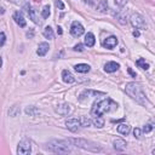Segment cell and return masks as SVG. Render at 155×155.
I'll use <instances>...</instances> for the list:
<instances>
[{
	"label": "cell",
	"instance_id": "36",
	"mask_svg": "<svg viewBox=\"0 0 155 155\" xmlns=\"http://www.w3.org/2000/svg\"><path fill=\"white\" fill-rule=\"evenodd\" d=\"M8 1H12V2H15V4H21V2H23V0H8Z\"/></svg>",
	"mask_w": 155,
	"mask_h": 155
},
{
	"label": "cell",
	"instance_id": "24",
	"mask_svg": "<svg viewBox=\"0 0 155 155\" xmlns=\"http://www.w3.org/2000/svg\"><path fill=\"white\" fill-rule=\"evenodd\" d=\"M93 124L97 126V127H103L104 126V120L102 116H96L93 119Z\"/></svg>",
	"mask_w": 155,
	"mask_h": 155
},
{
	"label": "cell",
	"instance_id": "27",
	"mask_svg": "<svg viewBox=\"0 0 155 155\" xmlns=\"http://www.w3.org/2000/svg\"><path fill=\"white\" fill-rule=\"evenodd\" d=\"M8 114H10L11 116H17V115L19 114V109H18V107H17V105H13V107L11 108V110H8Z\"/></svg>",
	"mask_w": 155,
	"mask_h": 155
},
{
	"label": "cell",
	"instance_id": "4",
	"mask_svg": "<svg viewBox=\"0 0 155 155\" xmlns=\"http://www.w3.org/2000/svg\"><path fill=\"white\" fill-rule=\"evenodd\" d=\"M69 142L68 140H57V139H53V140H50L47 147L50 150H52L53 153H58V154H68L70 153V148L68 147Z\"/></svg>",
	"mask_w": 155,
	"mask_h": 155
},
{
	"label": "cell",
	"instance_id": "33",
	"mask_svg": "<svg viewBox=\"0 0 155 155\" xmlns=\"http://www.w3.org/2000/svg\"><path fill=\"white\" fill-rule=\"evenodd\" d=\"M0 36H1V42H0V45H1V46H4V44H5V40H6V36H5V33H4V31H1V34H0Z\"/></svg>",
	"mask_w": 155,
	"mask_h": 155
},
{
	"label": "cell",
	"instance_id": "8",
	"mask_svg": "<svg viewBox=\"0 0 155 155\" xmlns=\"http://www.w3.org/2000/svg\"><path fill=\"white\" fill-rule=\"evenodd\" d=\"M102 45H103V47H105V48H108V50H113V48L117 45V38L114 36V35L108 36L107 39L103 40Z\"/></svg>",
	"mask_w": 155,
	"mask_h": 155
},
{
	"label": "cell",
	"instance_id": "29",
	"mask_svg": "<svg viewBox=\"0 0 155 155\" xmlns=\"http://www.w3.org/2000/svg\"><path fill=\"white\" fill-rule=\"evenodd\" d=\"M153 127H154L153 125L148 124V125H145V126L143 127V132H144V133H149V132H150V131L153 130Z\"/></svg>",
	"mask_w": 155,
	"mask_h": 155
},
{
	"label": "cell",
	"instance_id": "20",
	"mask_svg": "<svg viewBox=\"0 0 155 155\" xmlns=\"http://www.w3.org/2000/svg\"><path fill=\"white\" fill-rule=\"evenodd\" d=\"M130 131H131V126L127 125V124H121V125L117 126V132L121 133V134L127 136V134L130 133Z\"/></svg>",
	"mask_w": 155,
	"mask_h": 155
},
{
	"label": "cell",
	"instance_id": "3",
	"mask_svg": "<svg viewBox=\"0 0 155 155\" xmlns=\"http://www.w3.org/2000/svg\"><path fill=\"white\" fill-rule=\"evenodd\" d=\"M68 142L71 143L73 145L78 147V148H81V149H85V150H90V151H99L102 149L98 144L92 143V142L86 140V139H81V138H69Z\"/></svg>",
	"mask_w": 155,
	"mask_h": 155
},
{
	"label": "cell",
	"instance_id": "17",
	"mask_svg": "<svg viewBox=\"0 0 155 155\" xmlns=\"http://www.w3.org/2000/svg\"><path fill=\"white\" fill-rule=\"evenodd\" d=\"M119 63H116V62H108V63H105V65H104V70L107 71V73H114V71H116L117 69H119Z\"/></svg>",
	"mask_w": 155,
	"mask_h": 155
},
{
	"label": "cell",
	"instance_id": "15",
	"mask_svg": "<svg viewBox=\"0 0 155 155\" xmlns=\"http://www.w3.org/2000/svg\"><path fill=\"white\" fill-rule=\"evenodd\" d=\"M13 19H15V22H16L19 27H22V28L25 27V19H24L23 15H22L19 11H17V12L13 13Z\"/></svg>",
	"mask_w": 155,
	"mask_h": 155
},
{
	"label": "cell",
	"instance_id": "18",
	"mask_svg": "<svg viewBox=\"0 0 155 155\" xmlns=\"http://www.w3.org/2000/svg\"><path fill=\"white\" fill-rule=\"evenodd\" d=\"M94 42H96L94 35H93L92 33H87V34L85 35V45H86L87 47H92V46L94 45Z\"/></svg>",
	"mask_w": 155,
	"mask_h": 155
},
{
	"label": "cell",
	"instance_id": "19",
	"mask_svg": "<svg viewBox=\"0 0 155 155\" xmlns=\"http://www.w3.org/2000/svg\"><path fill=\"white\" fill-rule=\"evenodd\" d=\"M74 69H75L78 73H87V71H90L91 67H90L88 64H85V63H80V64H76V65L74 67Z\"/></svg>",
	"mask_w": 155,
	"mask_h": 155
},
{
	"label": "cell",
	"instance_id": "35",
	"mask_svg": "<svg viewBox=\"0 0 155 155\" xmlns=\"http://www.w3.org/2000/svg\"><path fill=\"white\" fill-rule=\"evenodd\" d=\"M57 33H58V35H62L63 34V30H62L61 27H57Z\"/></svg>",
	"mask_w": 155,
	"mask_h": 155
},
{
	"label": "cell",
	"instance_id": "9",
	"mask_svg": "<svg viewBox=\"0 0 155 155\" xmlns=\"http://www.w3.org/2000/svg\"><path fill=\"white\" fill-rule=\"evenodd\" d=\"M99 94H103V92H99V91H92V90H85L80 93L79 96V101L80 102H84L86 99H88L90 97L92 96H99Z\"/></svg>",
	"mask_w": 155,
	"mask_h": 155
},
{
	"label": "cell",
	"instance_id": "14",
	"mask_svg": "<svg viewBox=\"0 0 155 155\" xmlns=\"http://www.w3.org/2000/svg\"><path fill=\"white\" fill-rule=\"evenodd\" d=\"M24 8L27 10V13H28V16H29V18L34 22V23H38V24H40L41 22H39L38 21V17H36V12H35V10L34 8H31L29 5H25L24 6Z\"/></svg>",
	"mask_w": 155,
	"mask_h": 155
},
{
	"label": "cell",
	"instance_id": "28",
	"mask_svg": "<svg viewBox=\"0 0 155 155\" xmlns=\"http://www.w3.org/2000/svg\"><path fill=\"white\" fill-rule=\"evenodd\" d=\"M25 113L29 114V115H34V113H38V110H36L34 107H28V108L25 109Z\"/></svg>",
	"mask_w": 155,
	"mask_h": 155
},
{
	"label": "cell",
	"instance_id": "1",
	"mask_svg": "<svg viewBox=\"0 0 155 155\" xmlns=\"http://www.w3.org/2000/svg\"><path fill=\"white\" fill-rule=\"evenodd\" d=\"M116 108H117V104L115 102H113L110 98H107V99L98 101V102H94L93 103V105L91 108V115L93 117L102 116L104 113L111 111L113 109H116Z\"/></svg>",
	"mask_w": 155,
	"mask_h": 155
},
{
	"label": "cell",
	"instance_id": "30",
	"mask_svg": "<svg viewBox=\"0 0 155 155\" xmlns=\"http://www.w3.org/2000/svg\"><path fill=\"white\" fill-rule=\"evenodd\" d=\"M54 5H56V7L59 8V10H63V8H64V4H63L61 0H54Z\"/></svg>",
	"mask_w": 155,
	"mask_h": 155
},
{
	"label": "cell",
	"instance_id": "31",
	"mask_svg": "<svg viewBox=\"0 0 155 155\" xmlns=\"http://www.w3.org/2000/svg\"><path fill=\"white\" fill-rule=\"evenodd\" d=\"M74 51H79V52L84 51V45H82V44H78V45H75V46H74Z\"/></svg>",
	"mask_w": 155,
	"mask_h": 155
},
{
	"label": "cell",
	"instance_id": "5",
	"mask_svg": "<svg viewBox=\"0 0 155 155\" xmlns=\"http://www.w3.org/2000/svg\"><path fill=\"white\" fill-rule=\"evenodd\" d=\"M131 24L136 28V29H147V23H145V21H144V18H143V16L142 15H139V13H133L132 16H131Z\"/></svg>",
	"mask_w": 155,
	"mask_h": 155
},
{
	"label": "cell",
	"instance_id": "39",
	"mask_svg": "<svg viewBox=\"0 0 155 155\" xmlns=\"http://www.w3.org/2000/svg\"><path fill=\"white\" fill-rule=\"evenodd\" d=\"M151 154H154V155H155V148H154V149L151 150Z\"/></svg>",
	"mask_w": 155,
	"mask_h": 155
},
{
	"label": "cell",
	"instance_id": "26",
	"mask_svg": "<svg viewBox=\"0 0 155 155\" xmlns=\"http://www.w3.org/2000/svg\"><path fill=\"white\" fill-rule=\"evenodd\" d=\"M80 122H81V126H84V127H88V126H91V124H92L93 121H91V120L87 119L86 116H82V117L80 119Z\"/></svg>",
	"mask_w": 155,
	"mask_h": 155
},
{
	"label": "cell",
	"instance_id": "12",
	"mask_svg": "<svg viewBox=\"0 0 155 155\" xmlns=\"http://www.w3.org/2000/svg\"><path fill=\"white\" fill-rule=\"evenodd\" d=\"M56 111L59 115H68L70 113V105L68 103H63V104H61L56 108Z\"/></svg>",
	"mask_w": 155,
	"mask_h": 155
},
{
	"label": "cell",
	"instance_id": "11",
	"mask_svg": "<svg viewBox=\"0 0 155 155\" xmlns=\"http://www.w3.org/2000/svg\"><path fill=\"white\" fill-rule=\"evenodd\" d=\"M48 48H50V46H48V44H47V42H41V44H39L38 50H36L38 56L44 57V56H45V54L48 52Z\"/></svg>",
	"mask_w": 155,
	"mask_h": 155
},
{
	"label": "cell",
	"instance_id": "32",
	"mask_svg": "<svg viewBox=\"0 0 155 155\" xmlns=\"http://www.w3.org/2000/svg\"><path fill=\"white\" fill-rule=\"evenodd\" d=\"M133 134H134V137H136V138H139V137H140V130L136 127V128L133 130Z\"/></svg>",
	"mask_w": 155,
	"mask_h": 155
},
{
	"label": "cell",
	"instance_id": "22",
	"mask_svg": "<svg viewBox=\"0 0 155 155\" xmlns=\"http://www.w3.org/2000/svg\"><path fill=\"white\" fill-rule=\"evenodd\" d=\"M44 36H45L46 39H48V40H52V39L54 38V34H53V30H52L51 27H46V28L44 29Z\"/></svg>",
	"mask_w": 155,
	"mask_h": 155
},
{
	"label": "cell",
	"instance_id": "38",
	"mask_svg": "<svg viewBox=\"0 0 155 155\" xmlns=\"http://www.w3.org/2000/svg\"><path fill=\"white\" fill-rule=\"evenodd\" d=\"M133 35L138 38V36H139V31H138V30H134V31H133Z\"/></svg>",
	"mask_w": 155,
	"mask_h": 155
},
{
	"label": "cell",
	"instance_id": "34",
	"mask_svg": "<svg viewBox=\"0 0 155 155\" xmlns=\"http://www.w3.org/2000/svg\"><path fill=\"white\" fill-rule=\"evenodd\" d=\"M115 2H116L119 6H124V5L127 2V0H115Z\"/></svg>",
	"mask_w": 155,
	"mask_h": 155
},
{
	"label": "cell",
	"instance_id": "16",
	"mask_svg": "<svg viewBox=\"0 0 155 155\" xmlns=\"http://www.w3.org/2000/svg\"><path fill=\"white\" fill-rule=\"evenodd\" d=\"M62 78H63V81H64V82H67V84H73V82L75 81L74 75H73L69 70H67V69L62 71Z\"/></svg>",
	"mask_w": 155,
	"mask_h": 155
},
{
	"label": "cell",
	"instance_id": "6",
	"mask_svg": "<svg viewBox=\"0 0 155 155\" xmlns=\"http://www.w3.org/2000/svg\"><path fill=\"white\" fill-rule=\"evenodd\" d=\"M30 151H31V147L27 139H23L18 143V147H17V154L18 155H29Z\"/></svg>",
	"mask_w": 155,
	"mask_h": 155
},
{
	"label": "cell",
	"instance_id": "10",
	"mask_svg": "<svg viewBox=\"0 0 155 155\" xmlns=\"http://www.w3.org/2000/svg\"><path fill=\"white\" fill-rule=\"evenodd\" d=\"M65 126H67L68 130H70L71 132H76V131L80 128L81 122H80V120H78V119H68V120L65 121Z\"/></svg>",
	"mask_w": 155,
	"mask_h": 155
},
{
	"label": "cell",
	"instance_id": "23",
	"mask_svg": "<svg viewBox=\"0 0 155 155\" xmlns=\"http://www.w3.org/2000/svg\"><path fill=\"white\" fill-rule=\"evenodd\" d=\"M136 64L139 67V68H142V69H144V70H147L148 68H149V64L143 59V58H139V59H137V62H136Z\"/></svg>",
	"mask_w": 155,
	"mask_h": 155
},
{
	"label": "cell",
	"instance_id": "2",
	"mask_svg": "<svg viewBox=\"0 0 155 155\" xmlns=\"http://www.w3.org/2000/svg\"><path fill=\"white\" fill-rule=\"evenodd\" d=\"M125 91L137 103H139L142 105H145L147 97H145V93L143 92V90H142V87H140L139 84H137V82H128L125 86Z\"/></svg>",
	"mask_w": 155,
	"mask_h": 155
},
{
	"label": "cell",
	"instance_id": "7",
	"mask_svg": "<svg viewBox=\"0 0 155 155\" xmlns=\"http://www.w3.org/2000/svg\"><path fill=\"white\" fill-rule=\"evenodd\" d=\"M84 31H85V29H84V27H82L81 23H79V22H76V21L71 23V27H70V34H71L73 36L79 38L80 35L84 34Z\"/></svg>",
	"mask_w": 155,
	"mask_h": 155
},
{
	"label": "cell",
	"instance_id": "37",
	"mask_svg": "<svg viewBox=\"0 0 155 155\" xmlns=\"http://www.w3.org/2000/svg\"><path fill=\"white\" fill-rule=\"evenodd\" d=\"M128 73H130V74H131V75H132L133 78H136V74H134V73L132 71V69H131V68H128Z\"/></svg>",
	"mask_w": 155,
	"mask_h": 155
},
{
	"label": "cell",
	"instance_id": "13",
	"mask_svg": "<svg viewBox=\"0 0 155 155\" xmlns=\"http://www.w3.org/2000/svg\"><path fill=\"white\" fill-rule=\"evenodd\" d=\"M113 144H114V149L117 150V151H122V150H125V149H126V145H127L126 142H125L124 139H120V138L114 139Z\"/></svg>",
	"mask_w": 155,
	"mask_h": 155
},
{
	"label": "cell",
	"instance_id": "25",
	"mask_svg": "<svg viewBox=\"0 0 155 155\" xmlns=\"http://www.w3.org/2000/svg\"><path fill=\"white\" fill-rule=\"evenodd\" d=\"M41 15H42V18H48V16L51 15V11H50V6L48 5H45L42 11H41Z\"/></svg>",
	"mask_w": 155,
	"mask_h": 155
},
{
	"label": "cell",
	"instance_id": "21",
	"mask_svg": "<svg viewBox=\"0 0 155 155\" xmlns=\"http://www.w3.org/2000/svg\"><path fill=\"white\" fill-rule=\"evenodd\" d=\"M97 10L99 12H107V10H108V2H107V0H99V2L97 4Z\"/></svg>",
	"mask_w": 155,
	"mask_h": 155
}]
</instances>
